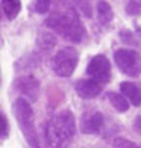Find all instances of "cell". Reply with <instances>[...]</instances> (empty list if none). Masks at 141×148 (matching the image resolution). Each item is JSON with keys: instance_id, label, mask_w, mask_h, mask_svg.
<instances>
[{"instance_id": "cell-1", "label": "cell", "mask_w": 141, "mask_h": 148, "mask_svg": "<svg viewBox=\"0 0 141 148\" xmlns=\"http://www.w3.org/2000/svg\"><path fill=\"white\" fill-rule=\"evenodd\" d=\"M44 26L73 44L82 42L86 36V29L80 20L79 12L75 8L55 11L44 20Z\"/></svg>"}, {"instance_id": "cell-2", "label": "cell", "mask_w": 141, "mask_h": 148, "mask_svg": "<svg viewBox=\"0 0 141 148\" xmlns=\"http://www.w3.org/2000/svg\"><path fill=\"white\" fill-rule=\"evenodd\" d=\"M76 118L70 109L55 113L46 124L44 136L50 148H68L76 136Z\"/></svg>"}, {"instance_id": "cell-3", "label": "cell", "mask_w": 141, "mask_h": 148, "mask_svg": "<svg viewBox=\"0 0 141 148\" xmlns=\"http://www.w3.org/2000/svg\"><path fill=\"white\" fill-rule=\"evenodd\" d=\"M12 110H14V116L17 119V124L21 130L26 142L29 144L30 148H41L39 145V139L33 125V110L30 101L24 97H18L14 104H12Z\"/></svg>"}, {"instance_id": "cell-4", "label": "cell", "mask_w": 141, "mask_h": 148, "mask_svg": "<svg viewBox=\"0 0 141 148\" xmlns=\"http://www.w3.org/2000/svg\"><path fill=\"white\" fill-rule=\"evenodd\" d=\"M79 64V51L75 47H64L50 60V68L58 77L67 79L73 76Z\"/></svg>"}, {"instance_id": "cell-5", "label": "cell", "mask_w": 141, "mask_h": 148, "mask_svg": "<svg viewBox=\"0 0 141 148\" xmlns=\"http://www.w3.org/2000/svg\"><path fill=\"white\" fill-rule=\"evenodd\" d=\"M114 62L124 76H141V55L132 49H117L114 51Z\"/></svg>"}, {"instance_id": "cell-6", "label": "cell", "mask_w": 141, "mask_h": 148, "mask_svg": "<svg viewBox=\"0 0 141 148\" xmlns=\"http://www.w3.org/2000/svg\"><path fill=\"white\" fill-rule=\"evenodd\" d=\"M86 74L100 82L102 85L109 83L112 79V68H111V62L105 55H96L88 60L86 65Z\"/></svg>"}, {"instance_id": "cell-7", "label": "cell", "mask_w": 141, "mask_h": 148, "mask_svg": "<svg viewBox=\"0 0 141 148\" xmlns=\"http://www.w3.org/2000/svg\"><path fill=\"white\" fill-rule=\"evenodd\" d=\"M12 88H14L20 95L28 98L29 101H37L39 94H41V83L39 80L32 76V74H24V76L17 77L12 82Z\"/></svg>"}, {"instance_id": "cell-8", "label": "cell", "mask_w": 141, "mask_h": 148, "mask_svg": "<svg viewBox=\"0 0 141 148\" xmlns=\"http://www.w3.org/2000/svg\"><path fill=\"white\" fill-rule=\"evenodd\" d=\"M105 127V116L99 110H88L80 118V133L99 134Z\"/></svg>"}, {"instance_id": "cell-9", "label": "cell", "mask_w": 141, "mask_h": 148, "mask_svg": "<svg viewBox=\"0 0 141 148\" xmlns=\"http://www.w3.org/2000/svg\"><path fill=\"white\" fill-rule=\"evenodd\" d=\"M75 91L82 100H91L103 92V85L94 79H80L75 83Z\"/></svg>"}, {"instance_id": "cell-10", "label": "cell", "mask_w": 141, "mask_h": 148, "mask_svg": "<svg viewBox=\"0 0 141 148\" xmlns=\"http://www.w3.org/2000/svg\"><path fill=\"white\" fill-rule=\"evenodd\" d=\"M120 92L129 100V103L135 107H141V86L133 82H122Z\"/></svg>"}, {"instance_id": "cell-11", "label": "cell", "mask_w": 141, "mask_h": 148, "mask_svg": "<svg viewBox=\"0 0 141 148\" xmlns=\"http://www.w3.org/2000/svg\"><path fill=\"white\" fill-rule=\"evenodd\" d=\"M96 11H97V20L102 26H109L114 20V11L111 8V5L106 2V0H99L97 6H96Z\"/></svg>"}, {"instance_id": "cell-12", "label": "cell", "mask_w": 141, "mask_h": 148, "mask_svg": "<svg viewBox=\"0 0 141 148\" xmlns=\"http://www.w3.org/2000/svg\"><path fill=\"white\" fill-rule=\"evenodd\" d=\"M105 95H106V98H108V101L111 103V106H112L118 113H124V112L129 110V104H131V103H129V100H127L122 92L117 94V92L109 91V92H106Z\"/></svg>"}, {"instance_id": "cell-13", "label": "cell", "mask_w": 141, "mask_h": 148, "mask_svg": "<svg viewBox=\"0 0 141 148\" xmlns=\"http://www.w3.org/2000/svg\"><path fill=\"white\" fill-rule=\"evenodd\" d=\"M2 11L6 20H15L21 11V0H2Z\"/></svg>"}, {"instance_id": "cell-14", "label": "cell", "mask_w": 141, "mask_h": 148, "mask_svg": "<svg viewBox=\"0 0 141 148\" xmlns=\"http://www.w3.org/2000/svg\"><path fill=\"white\" fill-rule=\"evenodd\" d=\"M37 45H38V50L41 53H47L56 45V38L50 32H39L38 39H37Z\"/></svg>"}, {"instance_id": "cell-15", "label": "cell", "mask_w": 141, "mask_h": 148, "mask_svg": "<svg viewBox=\"0 0 141 148\" xmlns=\"http://www.w3.org/2000/svg\"><path fill=\"white\" fill-rule=\"evenodd\" d=\"M52 3H53V0H32L29 5V9L33 14L43 15V14H47L50 11Z\"/></svg>"}, {"instance_id": "cell-16", "label": "cell", "mask_w": 141, "mask_h": 148, "mask_svg": "<svg viewBox=\"0 0 141 148\" xmlns=\"http://www.w3.org/2000/svg\"><path fill=\"white\" fill-rule=\"evenodd\" d=\"M124 12L129 17L141 15V0H129L124 6Z\"/></svg>"}, {"instance_id": "cell-17", "label": "cell", "mask_w": 141, "mask_h": 148, "mask_svg": "<svg viewBox=\"0 0 141 148\" xmlns=\"http://www.w3.org/2000/svg\"><path fill=\"white\" fill-rule=\"evenodd\" d=\"M118 35H120V39H122L123 42L129 44V45H133V47H137V45H138V41L135 39V35H133V32H131L129 29L120 30Z\"/></svg>"}, {"instance_id": "cell-18", "label": "cell", "mask_w": 141, "mask_h": 148, "mask_svg": "<svg viewBox=\"0 0 141 148\" xmlns=\"http://www.w3.org/2000/svg\"><path fill=\"white\" fill-rule=\"evenodd\" d=\"M8 136H9V123H8L6 115L2 112L0 113V139H2V142Z\"/></svg>"}, {"instance_id": "cell-19", "label": "cell", "mask_w": 141, "mask_h": 148, "mask_svg": "<svg viewBox=\"0 0 141 148\" xmlns=\"http://www.w3.org/2000/svg\"><path fill=\"white\" fill-rule=\"evenodd\" d=\"M112 147L114 148H141L135 142H132L129 139H124V138H115L112 142Z\"/></svg>"}, {"instance_id": "cell-20", "label": "cell", "mask_w": 141, "mask_h": 148, "mask_svg": "<svg viewBox=\"0 0 141 148\" xmlns=\"http://www.w3.org/2000/svg\"><path fill=\"white\" fill-rule=\"evenodd\" d=\"M133 130L141 134V115H138L135 118V121H133Z\"/></svg>"}, {"instance_id": "cell-21", "label": "cell", "mask_w": 141, "mask_h": 148, "mask_svg": "<svg viewBox=\"0 0 141 148\" xmlns=\"http://www.w3.org/2000/svg\"><path fill=\"white\" fill-rule=\"evenodd\" d=\"M135 30H137V35L141 38V26H137V29H135Z\"/></svg>"}]
</instances>
